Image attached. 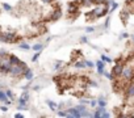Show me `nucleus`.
I'll return each instance as SVG.
<instances>
[{
	"instance_id": "f257e3e1",
	"label": "nucleus",
	"mask_w": 134,
	"mask_h": 118,
	"mask_svg": "<svg viewBox=\"0 0 134 118\" xmlns=\"http://www.w3.org/2000/svg\"><path fill=\"white\" fill-rule=\"evenodd\" d=\"M0 101H8L7 100V96H5L3 92H0Z\"/></svg>"
},
{
	"instance_id": "f03ea898",
	"label": "nucleus",
	"mask_w": 134,
	"mask_h": 118,
	"mask_svg": "<svg viewBox=\"0 0 134 118\" xmlns=\"http://www.w3.org/2000/svg\"><path fill=\"white\" fill-rule=\"evenodd\" d=\"M0 66H2V59H0Z\"/></svg>"
}]
</instances>
